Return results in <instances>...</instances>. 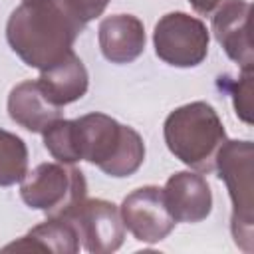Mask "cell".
Masks as SVG:
<instances>
[{
    "label": "cell",
    "instance_id": "obj_12",
    "mask_svg": "<svg viewBox=\"0 0 254 254\" xmlns=\"http://www.w3.org/2000/svg\"><path fill=\"white\" fill-rule=\"evenodd\" d=\"M8 113L12 121L32 133H44L54 121L62 119V107L46 97L38 79H28L12 87L8 95Z\"/></svg>",
    "mask_w": 254,
    "mask_h": 254
},
{
    "label": "cell",
    "instance_id": "obj_2",
    "mask_svg": "<svg viewBox=\"0 0 254 254\" xmlns=\"http://www.w3.org/2000/svg\"><path fill=\"white\" fill-rule=\"evenodd\" d=\"M83 26L54 0H22L6 24L12 52L30 67L48 69L73 50Z\"/></svg>",
    "mask_w": 254,
    "mask_h": 254
},
{
    "label": "cell",
    "instance_id": "obj_17",
    "mask_svg": "<svg viewBox=\"0 0 254 254\" xmlns=\"http://www.w3.org/2000/svg\"><path fill=\"white\" fill-rule=\"evenodd\" d=\"M58 6H62L75 22H79L83 28L93 18L101 16L109 0H54Z\"/></svg>",
    "mask_w": 254,
    "mask_h": 254
},
{
    "label": "cell",
    "instance_id": "obj_9",
    "mask_svg": "<svg viewBox=\"0 0 254 254\" xmlns=\"http://www.w3.org/2000/svg\"><path fill=\"white\" fill-rule=\"evenodd\" d=\"M250 2L246 0H226L212 16V32L216 42L224 48L226 56L240 64L242 71H252V44L248 34Z\"/></svg>",
    "mask_w": 254,
    "mask_h": 254
},
{
    "label": "cell",
    "instance_id": "obj_3",
    "mask_svg": "<svg viewBox=\"0 0 254 254\" xmlns=\"http://www.w3.org/2000/svg\"><path fill=\"white\" fill-rule=\"evenodd\" d=\"M163 133L169 151L181 163L200 173L214 171L216 155L226 141L224 125L206 101H192L171 111Z\"/></svg>",
    "mask_w": 254,
    "mask_h": 254
},
{
    "label": "cell",
    "instance_id": "obj_13",
    "mask_svg": "<svg viewBox=\"0 0 254 254\" xmlns=\"http://www.w3.org/2000/svg\"><path fill=\"white\" fill-rule=\"evenodd\" d=\"M87 79L89 77L83 62L71 52L48 69H42L38 83L54 105L64 107L85 95L89 83Z\"/></svg>",
    "mask_w": 254,
    "mask_h": 254
},
{
    "label": "cell",
    "instance_id": "obj_6",
    "mask_svg": "<svg viewBox=\"0 0 254 254\" xmlns=\"http://www.w3.org/2000/svg\"><path fill=\"white\" fill-rule=\"evenodd\" d=\"M155 54L169 65L194 67L208 54L206 26L185 12L165 14L153 32Z\"/></svg>",
    "mask_w": 254,
    "mask_h": 254
},
{
    "label": "cell",
    "instance_id": "obj_16",
    "mask_svg": "<svg viewBox=\"0 0 254 254\" xmlns=\"http://www.w3.org/2000/svg\"><path fill=\"white\" fill-rule=\"evenodd\" d=\"M216 83L220 89H224L232 97L236 115L244 123H252V71H242L238 81L224 75V77H218Z\"/></svg>",
    "mask_w": 254,
    "mask_h": 254
},
{
    "label": "cell",
    "instance_id": "obj_1",
    "mask_svg": "<svg viewBox=\"0 0 254 254\" xmlns=\"http://www.w3.org/2000/svg\"><path fill=\"white\" fill-rule=\"evenodd\" d=\"M44 145L60 163L87 161L109 177H131L145 161L141 135L105 113L58 119L44 133Z\"/></svg>",
    "mask_w": 254,
    "mask_h": 254
},
{
    "label": "cell",
    "instance_id": "obj_15",
    "mask_svg": "<svg viewBox=\"0 0 254 254\" xmlns=\"http://www.w3.org/2000/svg\"><path fill=\"white\" fill-rule=\"evenodd\" d=\"M28 173V149L26 143L0 127V187H12L22 183Z\"/></svg>",
    "mask_w": 254,
    "mask_h": 254
},
{
    "label": "cell",
    "instance_id": "obj_5",
    "mask_svg": "<svg viewBox=\"0 0 254 254\" xmlns=\"http://www.w3.org/2000/svg\"><path fill=\"white\" fill-rule=\"evenodd\" d=\"M87 194V183L79 169L71 163H42L26 173L20 187L22 200L48 218L67 212Z\"/></svg>",
    "mask_w": 254,
    "mask_h": 254
},
{
    "label": "cell",
    "instance_id": "obj_7",
    "mask_svg": "<svg viewBox=\"0 0 254 254\" xmlns=\"http://www.w3.org/2000/svg\"><path fill=\"white\" fill-rule=\"evenodd\" d=\"M60 216H65L73 224L79 242L87 252H115L123 244V220L113 202L83 198Z\"/></svg>",
    "mask_w": 254,
    "mask_h": 254
},
{
    "label": "cell",
    "instance_id": "obj_11",
    "mask_svg": "<svg viewBox=\"0 0 254 254\" xmlns=\"http://www.w3.org/2000/svg\"><path fill=\"white\" fill-rule=\"evenodd\" d=\"M99 48L111 64H131L145 50L143 22L133 14H115L99 24Z\"/></svg>",
    "mask_w": 254,
    "mask_h": 254
},
{
    "label": "cell",
    "instance_id": "obj_10",
    "mask_svg": "<svg viewBox=\"0 0 254 254\" xmlns=\"http://www.w3.org/2000/svg\"><path fill=\"white\" fill-rule=\"evenodd\" d=\"M165 202L175 222H200L212 210V192L202 175L175 173L163 187Z\"/></svg>",
    "mask_w": 254,
    "mask_h": 254
},
{
    "label": "cell",
    "instance_id": "obj_18",
    "mask_svg": "<svg viewBox=\"0 0 254 254\" xmlns=\"http://www.w3.org/2000/svg\"><path fill=\"white\" fill-rule=\"evenodd\" d=\"M190 2V6L198 12V14H212L222 2H226V0H189Z\"/></svg>",
    "mask_w": 254,
    "mask_h": 254
},
{
    "label": "cell",
    "instance_id": "obj_4",
    "mask_svg": "<svg viewBox=\"0 0 254 254\" xmlns=\"http://www.w3.org/2000/svg\"><path fill=\"white\" fill-rule=\"evenodd\" d=\"M254 149L250 141H224L216 155L218 179L228 187L232 200V236L234 242L250 252L252 250V173Z\"/></svg>",
    "mask_w": 254,
    "mask_h": 254
},
{
    "label": "cell",
    "instance_id": "obj_14",
    "mask_svg": "<svg viewBox=\"0 0 254 254\" xmlns=\"http://www.w3.org/2000/svg\"><path fill=\"white\" fill-rule=\"evenodd\" d=\"M81 246L73 224L65 216H50L46 222L34 226L20 242L8 244L6 250H42V252H77Z\"/></svg>",
    "mask_w": 254,
    "mask_h": 254
},
{
    "label": "cell",
    "instance_id": "obj_8",
    "mask_svg": "<svg viewBox=\"0 0 254 254\" xmlns=\"http://www.w3.org/2000/svg\"><path fill=\"white\" fill-rule=\"evenodd\" d=\"M119 214L123 226L135 236V240L145 244L165 240L177 224L167 208L163 189L153 185L135 189L131 194H127Z\"/></svg>",
    "mask_w": 254,
    "mask_h": 254
}]
</instances>
